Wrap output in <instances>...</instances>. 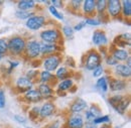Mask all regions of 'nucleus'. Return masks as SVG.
<instances>
[{
  "label": "nucleus",
  "mask_w": 131,
  "mask_h": 128,
  "mask_svg": "<svg viewBox=\"0 0 131 128\" xmlns=\"http://www.w3.org/2000/svg\"><path fill=\"white\" fill-rule=\"evenodd\" d=\"M126 61H127V64H126V66L130 68V66H131V59H130V57H129V58H128Z\"/></svg>",
  "instance_id": "a18cd8bd"
},
{
  "label": "nucleus",
  "mask_w": 131,
  "mask_h": 128,
  "mask_svg": "<svg viewBox=\"0 0 131 128\" xmlns=\"http://www.w3.org/2000/svg\"><path fill=\"white\" fill-rule=\"evenodd\" d=\"M110 122V116L108 115H102V116H99L96 119H94L93 123L99 125V124H108Z\"/></svg>",
  "instance_id": "c756f323"
},
{
  "label": "nucleus",
  "mask_w": 131,
  "mask_h": 128,
  "mask_svg": "<svg viewBox=\"0 0 131 128\" xmlns=\"http://www.w3.org/2000/svg\"><path fill=\"white\" fill-rule=\"evenodd\" d=\"M46 24V17L42 15H33L25 22V26L30 30H38Z\"/></svg>",
  "instance_id": "423d86ee"
},
{
  "label": "nucleus",
  "mask_w": 131,
  "mask_h": 128,
  "mask_svg": "<svg viewBox=\"0 0 131 128\" xmlns=\"http://www.w3.org/2000/svg\"><path fill=\"white\" fill-rule=\"evenodd\" d=\"M121 11L124 17L131 16V1L130 0H123L121 1Z\"/></svg>",
  "instance_id": "b1692460"
},
{
  "label": "nucleus",
  "mask_w": 131,
  "mask_h": 128,
  "mask_svg": "<svg viewBox=\"0 0 131 128\" xmlns=\"http://www.w3.org/2000/svg\"><path fill=\"white\" fill-rule=\"evenodd\" d=\"M84 128H98V125L94 124L93 122H90V121H86V123L84 124Z\"/></svg>",
  "instance_id": "c03bdc74"
},
{
  "label": "nucleus",
  "mask_w": 131,
  "mask_h": 128,
  "mask_svg": "<svg viewBox=\"0 0 131 128\" xmlns=\"http://www.w3.org/2000/svg\"><path fill=\"white\" fill-rule=\"evenodd\" d=\"M37 91L39 92V94H40L42 99H49L50 97H52V94H53V90L51 89V87L49 86V84L40 83L39 86H38Z\"/></svg>",
  "instance_id": "dca6fc26"
},
{
  "label": "nucleus",
  "mask_w": 131,
  "mask_h": 128,
  "mask_svg": "<svg viewBox=\"0 0 131 128\" xmlns=\"http://www.w3.org/2000/svg\"><path fill=\"white\" fill-rule=\"evenodd\" d=\"M32 11H21V10H16L15 12V16H16L18 19H21V20H27L28 18H30L31 16H33Z\"/></svg>",
  "instance_id": "a878e982"
},
{
  "label": "nucleus",
  "mask_w": 131,
  "mask_h": 128,
  "mask_svg": "<svg viewBox=\"0 0 131 128\" xmlns=\"http://www.w3.org/2000/svg\"><path fill=\"white\" fill-rule=\"evenodd\" d=\"M25 46H26V41L21 36L11 37L9 39V41L7 42L8 51L13 56H17V55H20L21 52H23L25 49Z\"/></svg>",
  "instance_id": "f257e3e1"
},
{
  "label": "nucleus",
  "mask_w": 131,
  "mask_h": 128,
  "mask_svg": "<svg viewBox=\"0 0 131 128\" xmlns=\"http://www.w3.org/2000/svg\"><path fill=\"white\" fill-rule=\"evenodd\" d=\"M73 86H74L73 80L70 79V78H68V79H66V80L61 81V82L58 84V89H59V91L65 92V91H68V90H71V89L73 88Z\"/></svg>",
  "instance_id": "412c9836"
},
{
  "label": "nucleus",
  "mask_w": 131,
  "mask_h": 128,
  "mask_svg": "<svg viewBox=\"0 0 131 128\" xmlns=\"http://www.w3.org/2000/svg\"><path fill=\"white\" fill-rule=\"evenodd\" d=\"M101 65V56L96 50H90L87 55L85 68L89 71H93L95 68Z\"/></svg>",
  "instance_id": "20e7f679"
},
{
  "label": "nucleus",
  "mask_w": 131,
  "mask_h": 128,
  "mask_svg": "<svg viewBox=\"0 0 131 128\" xmlns=\"http://www.w3.org/2000/svg\"><path fill=\"white\" fill-rule=\"evenodd\" d=\"M87 107H88V103L86 100H84L82 98H77L71 105L70 110L73 114H79L83 112L84 110H86Z\"/></svg>",
  "instance_id": "9d476101"
},
{
  "label": "nucleus",
  "mask_w": 131,
  "mask_h": 128,
  "mask_svg": "<svg viewBox=\"0 0 131 128\" xmlns=\"http://www.w3.org/2000/svg\"><path fill=\"white\" fill-rule=\"evenodd\" d=\"M108 86H109V89L112 90L113 92H121L126 89L127 84L124 80L113 78L110 80V82H108Z\"/></svg>",
  "instance_id": "ddd939ff"
},
{
  "label": "nucleus",
  "mask_w": 131,
  "mask_h": 128,
  "mask_svg": "<svg viewBox=\"0 0 131 128\" xmlns=\"http://www.w3.org/2000/svg\"><path fill=\"white\" fill-rule=\"evenodd\" d=\"M8 51V48H7V41L3 38L0 39V54L3 55L5 52Z\"/></svg>",
  "instance_id": "c9c22d12"
},
{
  "label": "nucleus",
  "mask_w": 131,
  "mask_h": 128,
  "mask_svg": "<svg viewBox=\"0 0 131 128\" xmlns=\"http://www.w3.org/2000/svg\"><path fill=\"white\" fill-rule=\"evenodd\" d=\"M24 51L28 59H32V60L36 59L37 57L40 56V42L35 39L27 41Z\"/></svg>",
  "instance_id": "7ed1b4c3"
},
{
  "label": "nucleus",
  "mask_w": 131,
  "mask_h": 128,
  "mask_svg": "<svg viewBox=\"0 0 131 128\" xmlns=\"http://www.w3.org/2000/svg\"><path fill=\"white\" fill-rule=\"evenodd\" d=\"M0 4H3V1H0Z\"/></svg>",
  "instance_id": "8fccbe9b"
},
{
  "label": "nucleus",
  "mask_w": 131,
  "mask_h": 128,
  "mask_svg": "<svg viewBox=\"0 0 131 128\" xmlns=\"http://www.w3.org/2000/svg\"><path fill=\"white\" fill-rule=\"evenodd\" d=\"M96 10L98 13H104L107 9V1L106 0H97L96 1Z\"/></svg>",
  "instance_id": "cd10ccee"
},
{
  "label": "nucleus",
  "mask_w": 131,
  "mask_h": 128,
  "mask_svg": "<svg viewBox=\"0 0 131 128\" xmlns=\"http://www.w3.org/2000/svg\"><path fill=\"white\" fill-rule=\"evenodd\" d=\"M14 120L16 121V122H18V123H20V124H25L26 123V121H27V119L24 117V116H21V115H18V114H16V115H14Z\"/></svg>",
  "instance_id": "58836bf2"
},
{
  "label": "nucleus",
  "mask_w": 131,
  "mask_h": 128,
  "mask_svg": "<svg viewBox=\"0 0 131 128\" xmlns=\"http://www.w3.org/2000/svg\"><path fill=\"white\" fill-rule=\"evenodd\" d=\"M85 26H86L85 21H81V22H79L78 24H76V25H75V27H74L73 29H74V31H81Z\"/></svg>",
  "instance_id": "a19ab883"
},
{
  "label": "nucleus",
  "mask_w": 131,
  "mask_h": 128,
  "mask_svg": "<svg viewBox=\"0 0 131 128\" xmlns=\"http://www.w3.org/2000/svg\"><path fill=\"white\" fill-rule=\"evenodd\" d=\"M57 72H56V79H58V80H66V79H68V76H69V71L67 70V68L66 67H59L57 70H56Z\"/></svg>",
  "instance_id": "393cba45"
},
{
  "label": "nucleus",
  "mask_w": 131,
  "mask_h": 128,
  "mask_svg": "<svg viewBox=\"0 0 131 128\" xmlns=\"http://www.w3.org/2000/svg\"><path fill=\"white\" fill-rule=\"evenodd\" d=\"M35 5H36V1L33 0H22L17 2L18 10L21 11H31L35 8Z\"/></svg>",
  "instance_id": "f3484780"
},
{
  "label": "nucleus",
  "mask_w": 131,
  "mask_h": 128,
  "mask_svg": "<svg viewBox=\"0 0 131 128\" xmlns=\"http://www.w3.org/2000/svg\"><path fill=\"white\" fill-rule=\"evenodd\" d=\"M2 56H3V55H1V54H0V60L2 59Z\"/></svg>",
  "instance_id": "09e8293b"
},
{
  "label": "nucleus",
  "mask_w": 131,
  "mask_h": 128,
  "mask_svg": "<svg viewBox=\"0 0 131 128\" xmlns=\"http://www.w3.org/2000/svg\"><path fill=\"white\" fill-rule=\"evenodd\" d=\"M56 111V106L51 102H46L40 108H39V116L41 119H46L49 116H51Z\"/></svg>",
  "instance_id": "f8f14e48"
},
{
  "label": "nucleus",
  "mask_w": 131,
  "mask_h": 128,
  "mask_svg": "<svg viewBox=\"0 0 131 128\" xmlns=\"http://www.w3.org/2000/svg\"><path fill=\"white\" fill-rule=\"evenodd\" d=\"M33 87V82L27 79L26 77H19L16 80V88L19 92H27Z\"/></svg>",
  "instance_id": "9b49d317"
},
{
  "label": "nucleus",
  "mask_w": 131,
  "mask_h": 128,
  "mask_svg": "<svg viewBox=\"0 0 131 128\" xmlns=\"http://www.w3.org/2000/svg\"><path fill=\"white\" fill-rule=\"evenodd\" d=\"M42 42L46 44H53L57 45L61 39V32L57 28H49L42 30L39 34Z\"/></svg>",
  "instance_id": "f03ea898"
},
{
  "label": "nucleus",
  "mask_w": 131,
  "mask_h": 128,
  "mask_svg": "<svg viewBox=\"0 0 131 128\" xmlns=\"http://www.w3.org/2000/svg\"><path fill=\"white\" fill-rule=\"evenodd\" d=\"M50 4H51L53 7H56L57 9L63 7V2L60 1V0H52V1H50Z\"/></svg>",
  "instance_id": "37998d69"
},
{
  "label": "nucleus",
  "mask_w": 131,
  "mask_h": 128,
  "mask_svg": "<svg viewBox=\"0 0 131 128\" xmlns=\"http://www.w3.org/2000/svg\"><path fill=\"white\" fill-rule=\"evenodd\" d=\"M52 79L53 80H57L56 79V77L51 74V73H49V72H48V71H41L40 72V74H39V80H40V82L42 83V84H49L52 81Z\"/></svg>",
  "instance_id": "5701e85b"
},
{
  "label": "nucleus",
  "mask_w": 131,
  "mask_h": 128,
  "mask_svg": "<svg viewBox=\"0 0 131 128\" xmlns=\"http://www.w3.org/2000/svg\"><path fill=\"white\" fill-rule=\"evenodd\" d=\"M108 79L107 77H100L97 82H96V87L98 88L101 92H107L109 90V86H108Z\"/></svg>",
  "instance_id": "4be33fe9"
},
{
  "label": "nucleus",
  "mask_w": 131,
  "mask_h": 128,
  "mask_svg": "<svg viewBox=\"0 0 131 128\" xmlns=\"http://www.w3.org/2000/svg\"><path fill=\"white\" fill-rule=\"evenodd\" d=\"M49 128H59V123H56L54 125H52V126H50Z\"/></svg>",
  "instance_id": "de8ad7c7"
},
{
  "label": "nucleus",
  "mask_w": 131,
  "mask_h": 128,
  "mask_svg": "<svg viewBox=\"0 0 131 128\" xmlns=\"http://www.w3.org/2000/svg\"><path fill=\"white\" fill-rule=\"evenodd\" d=\"M85 23L86 24H89V25H92V26H98L102 23V21L100 19H95V18H86L85 20Z\"/></svg>",
  "instance_id": "f704fd0d"
},
{
  "label": "nucleus",
  "mask_w": 131,
  "mask_h": 128,
  "mask_svg": "<svg viewBox=\"0 0 131 128\" xmlns=\"http://www.w3.org/2000/svg\"><path fill=\"white\" fill-rule=\"evenodd\" d=\"M26 128H32V127H26Z\"/></svg>",
  "instance_id": "3c124183"
},
{
  "label": "nucleus",
  "mask_w": 131,
  "mask_h": 128,
  "mask_svg": "<svg viewBox=\"0 0 131 128\" xmlns=\"http://www.w3.org/2000/svg\"><path fill=\"white\" fill-rule=\"evenodd\" d=\"M92 41L97 47L106 46L108 44V37L103 30H95L92 35Z\"/></svg>",
  "instance_id": "1a4fd4ad"
},
{
  "label": "nucleus",
  "mask_w": 131,
  "mask_h": 128,
  "mask_svg": "<svg viewBox=\"0 0 131 128\" xmlns=\"http://www.w3.org/2000/svg\"><path fill=\"white\" fill-rule=\"evenodd\" d=\"M95 4H96L95 0H85V1H83L82 8L84 13L88 14V15H92L94 13V11L96 10Z\"/></svg>",
  "instance_id": "6ab92c4d"
},
{
  "label": "nucleus",
  "mask_w": 131,
  "mask_h": 128,
  "mask_svg": "<svg viewBox=\"0 0 131 128\" xmlns=\"http://www.w3.org/2000/svg\"><path fill=\"white\" fill-rule=\"evenodd\" d=\"M24 98L28 101V102H32V103H36V102H39L42 98L40 96L39 92L37 90H34V89H31L27 92H25V95H24Z\"/></svg>",
  "instance_id": "aec40b11"
},
{
  "label": "nucleus",
  "mask_w": 131,
  "mask_h": 128,
  "mask_svg": "<svg viewBox=\"0 0 131 128\" xmlns=\"http://www.w3.org/2000/svg\"><path fill=\"white\" fill-rule=\"evenodd\" d=\"M107 10L108 14L112 17H117L121 13V1L110 0L107 1Z\"/></svg>",
  "instance_id": "0eeeda50"
},
{
  "label": "nucleus",
  "mask_w": 131,
  "mask_h": 128,
  "mask_svg": "<svg viewBox=\"0 0 131 128\" xmlns=\"http://www.w3.org/2000/svg\"><path fill=\"white\" fill-rule=\"evenodd\" d=\"M88 112L90 113L95 119L97 117H99V116H101V109H100V107H99L98 105H96V104L91 105L90 108L88 109Z\"/></svg>",
  "instance_id": "c85d7f7f"
},
{
  "label": "nucleus",
  "mask_w": 131,
  "mask_h": 128,
  "mask_svg": "<svg viewBox=\"0 0 131 128\" xmlns=\"http://www.w3.org/2000/svg\"><path fill=\"white\" fill-rule=\"evenodd\" d=\"M106 63H107V65H110V66H116V65H118V62L115 60L112 56L107 57V59H106Z\"/></svg>",
  "instance_id": "79ce46f5"
},
{
  "label": "nucleus",
  "mask_w": 131,
  "mask_h": 128,
  "mask_svg": "<svg viewBox=\"0 0 131 128\" xmlns=\"http://www.w3.org/2000/svg\"><path fill=\"white\" fill-rule=\"evenodd\" d=\"M82 3L83 1L81 0H73V1H71V7L75 10H79L80 7H82Z\"/></svg>",
  "instance_id": "e433bc0d"
},
{
  "label": "nucleus",
  "mask_w": 131,
  "mask_h": 128,
  "mask_svg": "<svg viewBox=\"0 0 131 128\" xmlns=\"http://www.w3.org/2000/svg\"><path fill=\"white\" fill-rule=\"evenodd\" d=\"M103 73H104V68H103L102 65H100L93 70V77L94 78H100V77H102Z\"/></svg>",
  "instance_id": "72a5a7b5"
},
{
  "label": "nucleus",
  "mask_w": 131,
  "mask_h": 128,
  "mask_svg": "<svg viewBox=\"0 0 131 128\" xmlns=\"http://www.w3.org/2000/svg\"><path fill=\"white\" fill-rule=\"evenodd\" d=\"M100 128H111V126L109 124H102V126Z\"/></svg>",
  "instance_id": "49530a36"
},
{
  "label": "nucleus",
  "mask_w": 131,
  "mask_h": 128,
  "mask_svg": "<svg viewBox=\"0 0 131 128\" xmlns=\"http://www.w3.org/2000/svg\"><path fill=\"white\" fill-rule=\"evenodd\" d=\"M49 13L53 16V17H56L57 19H59V20H64V15H63L62 13H60L59 10H58L56 7H53L51 4L49 5Z\"/></svg>",
  "instance_id": "7c9ffc66"
},
{
  "label": "nucleus",
  "mask_w": 131,
  "mask_h": 128,
  "mask_svg": "<svg viewBox=\"0 0 131 128\" xmlns=\"http://www.w3.org/2000/svg\"><path fill=\"white\" fill-rule=\"evenodd\" d=\"M6 105V98L3 90H0V109H3Z\"/></svg>",
  "instance_id": "4c0bfd02"
},
{
  "label": "nucleus",
  "mask_w": 131,
  "mask_h": 128,
  "mask_svg": "<svg viewBox=\"0 0 131 128\" xmlns=\"http://www.w3.org/2000/svg\"><path fill=\"white\" fill-rule=\"evenodd\" d=\"M37 117H39V107L34 106L29 111V118L31 120H35V119H37Z\"/></svg>",
  "instance_id": "473e14b6"
},
{
  "label": "nucleus",
  "mask_w": 131,
  "mask_h": 128,
  "mask_svg": "<svg viewBox=\"0 0 131 128\" xmlns=\"http://www.w3.org/2000/svg\"><path fill=\"white\" fill-rule=\"evenodd\" d=\"M37 75V71H35V70H29L28 72H27V74H26V78L27 79H29L30 81H32L33 80V78L35 77Z\"/></svg>",
  "instance_id": "ea45409f"
},
{
  "label": "nucleus",
  "mask_w": 131,
  "mask_h": 128,
  "mask_svg": "<svg viewBox=\"0 0 131 128\" xmlns=\"http://www.w3.org/2000/svg\"><path fill=\"white\" fill-rule=\"evenodd\" d=\"M62 31H63L64 35H65L67 38H73L74 32H75L74 29H73V27L70 26V25H64L62 27Z\"/></svg>",
  "instance_id": "2f4dec72"
},
{
  "label": "nucleus",
  "mask_w": 131,
  "mask_h": 128,
  "mask_svg": "<svg viewBox=\"0 0 131 128\" xmlns=\"http://www.w3.org/2000/svg\"><path fill=\"white\" fill-rule=\"evenodd\" d=\"M84 118L80 114H73L72 116L69 117L67 126L68 128H84Z\"/></svg>",
  "instance_id": "6e6552de"
},
{
  "label": "nucleus",
  "mask_w": 131,
  "mask_h": 128,
  "mask_svg": "<svg viewBox=\"0 0 131 128\" xmlns=\"http://www.w3.org/2000/svg\"><path fill=\"white\" fill-rule=\"evenodd\" d=\"M115 74L120 77V78H124V79H127V78H130L131 76V69L129 67H127L126 65L123 64H118L115 66Z\"/></svg>",
  "instance_id": "4468645a"
},
{
  "label": "nucleus",
  "mask_w": 131,
  "mask_h": 128,
  "mask_svg": "<svg viewBox=\"0 0 131 128\" xmlns=\"http://www.w3.org/2000/svg\"><path fill=\"white\" fill-rule=\"evenodd\" d=\"M123 98H124V97L121 96V95H114V96L109 98V104H110L114 109H116V108L118 107V105L120 104V102L123 100Z\"/></svg>",
  "instance_id": "bb28decb"
},
{
  "label": "nucleus",
  "mask_w": 131,
  "mask_h": 128,
  "mask_svg": "<svg viewBox=\"0 0 131 128\" xmlns=\"http://www.w3.org/2000/svg\"><path fill=\"white\" fill-rule=\"evenodd\" d=\"M59 50L58 45L53 44H46V42H40V55L43 56H50L53 55Z\"/></svg>",
  "instance_id": "2eb2a0df"
},
{
  "label": "nucleus",
  "mask_w": 131,
  "mask_h": 128,
  "mask_svg": "<svg viewBox=\"0 0 131 128\" xmlns=\"http://www.w3.org/2000/svg\"><path fill=\"white\" fill-rule=\"evenodd\" d=\"M111 56L114 58L117 62H124L130 57L129 52L124 48H115Z\"/></svg>",
  "instance_id": "a211bd4d"
},
{
  "label": "nucleus",
  "mask_w": 131,
  "mask_h": 128,
  "mask_svg": "<svg viewBox=\"0 0 131 128\" xmlns=\"http://www.w3.org/2000/svg\"><path fill=\"white\" fill-rule=\"evenodd\" d=\"M61 64V58L58 55H50L45 58L42 61V66L45 71H48L49 73L56 71Z\"/></svg>",
  "instance_id": "39448f33"
}]
</instances>
